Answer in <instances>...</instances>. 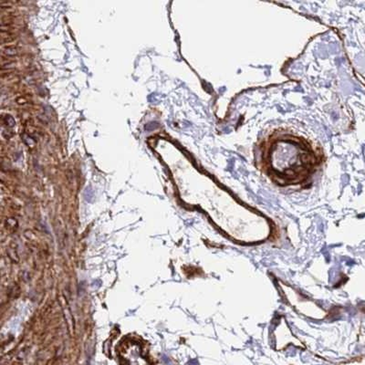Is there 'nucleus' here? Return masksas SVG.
<instances>
[{"label": "nucleus", "mask_w": 365, "mask_h": 365, "mask_svg": "<svg viewBox=\"0 0 365 365\" xmlns=\"http://www.w3.org/2000/svg\"><path fill=\"white\" fill-rule=\"evenodd\" d=\"M324 160L321 146L292 129H274L257 145V164L282 185L307 180Z\"/></svg>", "instance_id": "obj_1"}, {"label": "nucleus", "mask_w": 365, "mask_h": 365, "mask_svg": "<svg viewBox=\"0 0 365 365\" xmlns=\"http://www.w3.org/2000/svg\"><path fill=\"white\" fill-rule=\"evenodd\" d=\"M120 356L125 365H148V361L143 356L141 347L136 342H128L123 347Z\"/></svg>", "instance_id": "obj_2"}, {"label": "nucleus", "mask_w": 365, "mask_h": 365, "mask_svg": "<svg viewBox=\"0 0 365 365\" xmlns=\"http://www.w3.org/2000/svg\"><path fill=\"white\" fill-rule=\"evenodd\" d=\"M5 53L8 54V55H15L16 50H15V48H6Z\"/></svg>", "instance_id": "obj_3"}, {"label": "nucleus", "mask_w": 365, "mask_h": 365, "mask_svg": "<svg viewBox=\"0 0 365 365\" xmlns=\"http://www.w3.org/2000/svg\"><path fill=\"white\" fill-rule=\"evenodd\" d=\"M6 122H8L11 126L15 125V120H13L11 116H6Z\"/></svg>", "instance_id": "obj_4"}]
</instances>
